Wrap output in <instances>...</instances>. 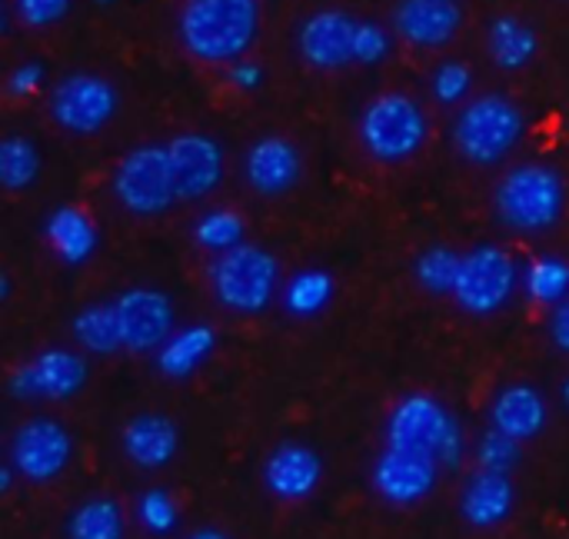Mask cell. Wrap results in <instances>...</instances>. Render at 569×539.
Returning <instances> with one entry per match:
<instances>
[{"label":"cell","instance_id":"cell-1","mask_svg":"<svg viewBox=\"0 0 569 539\" xmlns=\"http://www.w3.org/2000/svg\"><path fill=\"white\" fill-rule=\"evenodd\" d=\"M260 27V0H187L177 17V33L187 53L203 63L240 60Z\"/></svg>","mask_w":569,"mask_h":539},{"label":"cell","instance_id":"cell-2","mask_svg":"<svg viewBox=\"0 0 569 539\" xmlns=\"http://www.w3.org/2000/svg\"><path fill=\"white\" fill-rule=\"evenodd\" d=\"M493 207L500 223L517 233H543L560 223L567 210V183L547 163H520L497 183Z\"/></svg>","mask_w":569,"mask_h":539},{"label":"cell","instance_id":"cell-3","mask_svg":"<svg viewBox=\"0 0 569 539\" xmlns=\"http://www.w3.org/2000/svg\"><path fill=\"white\" fill-rule=\"evenodd\" d=\"M527 117L503 93H483L460 107L453 120V147L463 160L477 167H493L507 160L523 140Z\"/></svg>","mask_w":569,"mask_h":539},{"label":"cell","instance_id":"cell-4","mask_svg":"<svg viewBox=\"0 0 569 539\" xmlns=\"http://www.w3.org/2000/svg\"><path fill=\"white\" fill-rule=\"evenodd\" d=\"M387 447L417 450L440 460V467H460L463 460V427L460 420L430 393H407L387 420Z\"/></svg>","mask_w":569,"mask_h":539},{"label":"cell","instance_id":"cell-5","mask_svg":"<svg viewBox=\"0 0 569 539\" xmlns=\"http://www.w3.org/2000/svg\"><path fill=\"white\" fill-rule=\"evenodd\" d=\"M430 120L410 93H380L360 113V143L380 163H403L423 150Z\"/></svg>","mask_w":569,"mask_h":539},{"label":"cell","instance_id":"cell-6","mask_svg":"<svg viewBox=\"0 0 569 539\" xmlns=\"http://www.w3.org/2000/svg\"><path fill=\"white\" fill-rule=\"evenodd\" d=\"M280 283V263L270 250L257 243H240L217 253L210 263V290L220 307L233 313H260L270 307Z\"/></svg>","mask_w":569,"mask_h":539},{"label":"cell","instance_id":"cell-7","mask_svg":"<svg viewBox=\"0 0 569 539\" xmlns=\"http://www.w3.org/2000/svg\"><path fill=\"white\" fill-rule=\"evenodd\" d=\"M113 197L127 213L157 217L177 203V187L170 173L167 147L143 143L120 157L113 170Z\"/></svg>","mask_w":569,"mask_h":539},{"label":"cell","instance_id":"cell-8","mask_svg":"<svg viewBox=\"0 0 569 539\" xmlns=\"http://www.w3.org/2000/svg\"><path fill=\"white\" fill-rule=\"evenodd\" d=\"M117 107V87L100 73H67L53 83L47 100L50 120L73 137L100 133L113 120Z\"/></svg>","mask_w":569,"mask_h":539},{"label":"cell","instance_id":"cell-9","mask_svg":"<svg viewBox=\"0 0 569 539\" xmlns=\"http://www.w3.org/2000/svg\"><path fill=\"white\" fill-rule=\"evenodd\" d=\"M520 280L523 277L503 247H477V250L463 253L453 300L463 313L490 317L510 303Z\"/></svg>","mask_w":569,"mask_h":539},{"label":"cell","instance_id":"cell-10","mask_svg":"<svg viewBox=\"0 0 569 539\" xmlns=\"http://www.w3.org/2000/svg\"><path fill=\"white\" fill-rule=\"evenodd\" d=\"M73 457V437L60 420L37 417L27 420L10 440V467L30 483L57 480Z\"/></svg>","mask_w":569,"mask_h":539},{"label":"cell","instance_id":"cell-11","mask_svg":"<svg viewBox=\"0 0 569 539\" xmlns=\"http://www.w3.org/2000/svg\"><path fill=\"white\" fill-rule=\"evenodd\" d=\"M87 383V360L73 350H43L10 373L17 400H70Z\"/></svg>","mask_w":569,"mask_h":539},{"label":"cell","instance_id":"cell-12","mask_svg":"<svg viewBox=\"0 0 569 539\" xmlns=\"http://www.w3.org/2000/svg\"><path fill=\"white\" fill-rule=\"evenodd\" d=\"M170 157V173L177 200H203L223 180V147L207 133H177L163 143Z\"/></svg>","mask_w":569,"mask_h":539},{"label":"cell","instance_id":"cell-13","mask_svg":"<svg viewBox=\"0 0 569 539\" xmlns=\"http://www.w3.org/2000/svg\"><path fill=\"white\" fill-rule=\"evenodd\" d=\"M440 477V460L430 453H417V450H397L387 447L380 453V460L373 463V490L380 500L393 503V507H413L420 500H427L437 487Z\"/></svg>","mask_w":569,"mask_h":539},{"label":"cell","instance_id":"cell-14","mask_svg":"<svg viewBox=\"0 0 569 539\" xmlns=\"http://www.w3.org/2000/svg\"><path fill=\"white\" fill-rule=\"evenodd\" d=\"M120 327H123V350L150 353L160 350L173 333V303L163 290L133 287L123 290L117 300Z\"/></svg>","mask_w":569,"mask_h":539},{"label":"cell","instance_id":"cell-15","mask_svg":"<svg viewBox=\"0 0 569 539\" xmlns=\"http://www.w3.org/2000/svg\"><path fill=\"white\" fill-rule=\"evenodd\" d=\"M353 33H357V20L347 10L327 7L300 23L297 50L317 70H340L353 63Z\"/></svg>","mask_w":569,"mask_h":539},{"label":"cell","instance_id":"cell-16","mask_svg":"<svg viewBox=\"0 0 569 539\" xmlns=\"http://www.w3.org/2000/svg\"><path fill=\"white\" fill-rule=\"evenodd\" d=\"M243 173H247V183L253 187V193L283 197L300 183V173H303L300 147L280 133H267L247 150Z\"/></svg>","mask_w":569,"mask_h":539},{"label":"cell","instance_id":"cell-17","mask_svg":"<svg viewBox=\"0 0 569 539\" xmlns=\"http://www.w3.org/2000/svg\"><path fill=\"white\" fill-rule=\"evenodd\" d=\"M463 27L460 0H400L393 10V33L410 47H447Z\"/></svg>","mask_w":569,"mask_h":539},{"label":"cell","instance_id":"cell-18","mask_svg":"<svg viewBox=\"0 0 569 539\" xmlns=\"http://www.w3.org/2000/svg\"><path fill=\"white\" fill-rule=\"evenodd\" d=\"M320 480H323V460L307 443H280L263 463V487L283 503L313 497Z\"/></svg>","mask_w":569,"mask_h":539},{"label":"cell","instance_id":"cell-19","mask_svg":"<svg viewBox=\"0 0 569 539\" xmlns=\"http://www.w3.org/2000/svg\"><path fill=\"white\" fill-rule=\"evenodd\" d=\"M517 503V490L510 473H497V470H477L460 497V513L473 530H493L500 523L510 520Z\"/></svg>","mask_w":569,"mask_h":539},{"label":"cell","instance_id":"cell-20","mask_svg":"<svg viewBox=\"0 0 569 539\" xmlns=\"http://www.w3.org/2000/svg\"><path fill=\"white\" fill-rule=\"evenodd\" d=\"M123 453L133 467L140 470H160L177 457L180 447V430L170 417L160 413H140L133 420H127L123 433H120Z\"/></svg>","mask_w":569,"mask_h":539},{"label":"cell","instance_id":"cell-21","mask_svg":"<svg viewBox=\"0 0 569 539\" xmlns=\"http://www.w3.org/2000/svg\"><path fill=\"white\" fill-rule=\"evenodd\" d=\"M547 420H550V410H547L543 393L537 387H527V383L503 387L490 407V427L503 430L507 437H513L520 443L540 437Z\"/></svg>","mask_w":569,"mask_h":539},{"label":"cell","instance_id":"cell-22","mask_svg":"<svg viewBox=\"0 0 569 539\" xmlns=\"http://www.w3.org/2000/svg\"><path fill=\"white\" fill-rule=\"evenodd\" d=\"M43 237L53 250L57 260H63L67 267H80L93 257L97 250V223L90 220V213L83 207L63 203L57 210H50L47 223H43Z\"/></svg>","mask_w":569,"mask_h":539},{"label":"cell","instance_id":"cell-23","mask_svg":"<svg viewBox=\"0 0 569 539\" xmlns=\"http://www.w3.org/2000/svg\"><path fill=\"white\" fill-rule=\"evenodd\" d=\"M217 347V330L207 323H193L187 330L170 333V340L157 350V370L167 380H187Z\"/></svg>","mask_w":569,"mask_h":539},{"label":"cell","instance_id":"cell-24","mask_svg":"<svg viewBox=\"0 0 569 539\" xmlns=\"http://www.w3.org/2000/svg\"><path fill=\"white\" fill-rule=\"evenodd\" d=\"M487 47H490V57L500 70H523L540 53V37L520 17H497L490 23Z\"/></svg>","mask_w":569,"mask_h":539},{"label":"cell","instance_id":"cell-25","mask_svg":"<svg viewBox=\"0 0 569 539\" xmlns=\"http://www.w3.org/2000/svg\"><path fill=\"white\" fill-rule=\"evenodd\" d=\"M73 340L87 353H117L123 350V327L117 303H90L73 317Z\"/></svg>","mask_w":569,"mask_h":539},{"label":"cell","instance_id":"cell-26","mask_svg":"<svg viewBox=\"0 0 569 539\" xmlns=\"http://www.w3.org/2000/svg\"><path fill=\"white\" fill-rule=\"evenodd\" d=\"M337 293V283L327 270L320 267H310V270H300L293 273V280L283 287V307L293 313V317H317L330 307Z\"/></svg>","mask_w":569,"mask_h":539},{"label":"cell","instance_id":"cell-27","mask_svg":"<svg viewBox=\"0 0 569 539\" xmlns=\"http://www.w3.org/2000/svg\"><path fill=\"white\" fill-rule=\"evenodd\" d=\"M70 539H123V510L110 497L80 503L67 523Z\"/></svg>","mask_w":569,"mask_h":539},{"label":"cell","instance_id":"cell-28","mask_svg":"<svg viewBox=\"0 0 569 539\" xmlns=\"http://www.w3.org/2000/svg\"><path fill=\"white\" fill-rule=\"evenodd\" d=\"M523 290L537 303H547V307L563 303L569 297V260L553 257V253L530 260L523 270Z\"/></svg>","mask_w":569,"mask_h":539},{"label":"cell","instance_id":"cell-29","mask_svg":"<svg viewBox=\"0 0 569 539\" xmlns=\"http://www.w3.org/2000/svg\"><path fill=\"white\" fill-rule=\"evenodd\" d=\"M37 173H40L37 147L20 133L3 137L0 140V187L10 193H20L37 180Z\"/></svg>","mask_w":569,"mask_h":539},{"label":"cell","instance_id":"cell-30","mask_svg":"<svg viewBox=\"0 0 569 539\" xmlns=\"http://www.w3.org/2000/svg\"><path fill=\"white\" fill-rule=\"evenodd\" d=\"M243 237H247L243 217H240L237 210H227V207L207 210V213L193 223V240H197L203 250H210L213 257H217V253H227V250H233V247H240Z\"/></svg>","mask_w":569,"mask_h":539},{"label":"cell","instance_id":"cell-31","mask_svg":"<svg viewBox=\"0 0 569 539\" xmlns=\"http://www.w3.org/2000/svg\"><path fill=\"white\" fill-rule=\"evenodd\" d=\"M460 263H463V253H453L450 247H430L427 253L417 257L413 273H417V283L427 293L453 297L457 277H460Z\"/></svg>","mask_w":569,"mask_h":539},{"label":"cell","instance_id":"cell-32","mask_svg":"<svg viewBox=\"0 0 569 539\" xmlns=\"http://www.w3.org/2000/svg\"><path fill=\"white\" fill-rule=\"evenodd\" d=\"M137 520H140V527H143L147 533L167 537V533H173L177 523H180L177 500H173L167 490L153 487V490L140 493V500H137Z\"/></svg>","mask_w":569,"mask_h":539},{"label":"cell","instance_id":"cell-33","mask_svg":"<svg viewBox=\"0 0 569 539\" xmlns=\"http://www.w3.org/2000/svg\"><path fill=\"white\" fill-rule=\"evenodd\" d=\"M470 87H473V73L467 63L460 60H447L433 70L430 77V90H433V100L443 103V107H457V103H467L470 97Z\"/></svg>","mask_w":569,"mask_h":539},{"label":"cell","instance_id":"cell-34","mask_svg":"<svg viewBox=\"0 0 569 539\" xmlns=\"http://www.w3.org/2000/svg\"><path fill=\"white\" fill-rule=\"evenodd\" d=\"M477 463L483 470H497V473H513V467L520 463V440L507 437L503 430L490 427L477 447Z\"/></svg>","mask_w":569,"mask_h":539},{"label":"cell","instance_id":"cell-35","mask_svg":"<svg viewBox=\"0 0 569 539\" xmlns=\"http://www.w3.org/2000/svg\"><path fill=\"white\" fill-rule=\"evenodd\" d=\"M393 47V37L383 23H373V20H357V33H353V63H363V67H373V63H383L387 53Z\"/></svg>","mask_w":569,"mask_h":539},{"label":"cell","instance_id":"cell-36","mask_svg":"<svg viewBox=\"0 0 569 539\" xmlns=\"http://www.w3.org/2000/svg\"><path fill=\"white\" fill-rule=\"evenodd\" d=\"M70 10V0H13V13L23 27H33V30H43V27H53L67 17Z\"/></svg>","mask_w":569,"mask_h":539},{"label":"cell","instance_id":"cell-37","mask_svg":"<svg viewBox=\"0 0 569 539\" xmlns=\"http://www.w3.org/2000/svg\"><path fill=\"white\" fill-rule=\"evenodd\" d=\"M43 80H47L43 63L27 60V63H20V67L10 70V77H7V93H10V97H30L33 90H40Z\"/></svg>","mask_w":569,"mask_h":539},{"label":"cell","instance_id":"cell-38","mask_svg":"<svg viewBox=\"0 0 569 539\" xmlns=\"http://www.w3.org/2000/svg\"><path fill=\"white\" fill-rule=\"evenodd\" d=\"M230 80H233L237 90H257L263 83V67L257 60L240 57V60L230 63Z\"/></svg>","mask_w":569,"mask_h":539},{"label":"cell","instance_id":"cell-39","mask_svg":"<svg viewBox=\"0 0 569 539\" xmlns=\"http://www.w3.org/2000/svg\"><path fill=\"white\" fill-rule=\"evenodd\" d=\"M550 337L563 353H569V297L563 303H557L550 313Z\"/></svg>","mask_w":569,"mask_h":539},{"label":"cell","instance_id":"cell-40","mask_svg":"<svg viewBox=\"0 0 569 539\" xmlns=\"http://www.w3.org/2000/svg\"><path fill=\"white\" fill-rule=\"evenodd\" d=\"M187 539H230L223 530H217V527H200V530H193Z\"/></svg>","mask_w":569,"mask_h":539},{"label":"cell","instance_id":"cell-41","mask_svg":"<svg viewBox=\"0 0 569 539\" xmlns=\"http://www.w3.org/2000/svg\"><path fill=\"white\" fill-rule=\"evenodd\" d=\"M13 473H17L13 467H3V470H0V490H3V493H7L10 483H13Z\"/></svg>","mask_w":569,"mask_h":539},{"label":"cell","instance_id":"cell-42","mask_svg":"<svg viewBox=\"0 0 569 539\" xmlns=\"http://www.w3.org/2000/svg\"><path fill=\"white\" fill-rule=\"evenodd\" d=\"M563 400H567V407H569V380L563 383Z\"/></svg>","mask_w":569,"mask_h":539},{"label":"cell","instance_id":"cell-43","mask_svg":"<svg viewBox=\"0 0 569 539\" xmlns=\"http://www.w3.org/2000/svg\"><path fill=\"white\" fill-rule=\"evenodd\" d=\"M97 3H113V0H97Z\"/></svg>","mask_w":569,"mask_h":539}]
</instances>
